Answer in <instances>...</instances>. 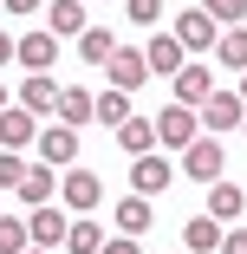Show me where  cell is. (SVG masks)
<instances>
[{
	"label": "cell",
	"mask_w": 247,
	"mask_h": 254,
	"mask_svg": "<svg viewBox=\"0 0 247 254\" xmlns=\"http://www.w3.org/2000/svg\"><path fill=\"white\" fill-rule=\"evenodd\" d=\"M182 176H189V183H221V176H228V143H221V137H195V143L182 150Z\"/></svg>",
	"instance_id": "cell-1"
},
{
	"label": "cell",
	"mask_w": 247,
	"mask_h": 254,
	"mask_svg": "<svg viewBox=\"0 0 247 254\" xmlns=\"http://www.w3.org/2000/svg\"><path fill=\"white\" fill-rule=\"evenodd\" d=\"M241 124H247V98L221 85L208 105H202V137H228V130H241Z\"/></svg>",
	"instance_id": "cell-2"
},
{
	"label": "cell",
	"mask_w": 247,
	"mask_h": 254,
	"mask_svg": "<svg viewBox=\"0 0 247 254\" xmlns=\"http://www.w3.org/2000/svg\"><path fill=\"white\" fill-rule=\"evenodd\" d=\"M195 137H202V111H195V105H169V111H156V143H163V150H189Z\"/></svg>",
	"instance_id": "cell-3"
},
{
	"label": "cell",
	"mask_w": 247,
	"mask_h": 254,
	"mask_svg": "<svg viewBox=\"0 0 247 254\" xmlns=\"http://www.w3.org/2000/svg\"><path fill=\"white\" fill-rule=\"evenodd\" d=\"M59 195H65V209H72V215H91L98 202H104V183H98L85 163H72V170H59Z\"/></svg>",
	"instance_id": "cell-4"
},
{
	"label": "cell",
	"mask_w": 247,
	"mask_h": 254,
	"mask_svg": "<svg viewBox=\"0 0 247 254\" xmlns=\"http://www.w3.org/2000/svg\"><path fill=\"white\" fill-rule=\"evenodd\" d=\"M33 150H39V163H52V170H72V163H78V130H72V124H39Z\"/></svg>",
	"instance_id": "cell-5"
},
{
	"label": "cell",
	"mask_w": 247,
	"mask_h": 254,
	"mask_svg": "<svg viewBox=\"0 0 247 254\" xmlns=\"http://www.w3.org/2000/svg\"><path fill=\"white\" fill-rule=\"evenodd\" d=\"M176 183V163L169 157H156V150H150V157H130V189L137 195H163Z\"/></svg>",
	"instance_id": "cell-6"
},
{
	"label": "cell",
	"mask_w": 247,
	"mask_h": 254,
	"mask_svg": "<svg viewBox=\"0 0 247 254\" xmlns=\"http://www.w3.org/2000/svg\"><path fill=\"white\" fill-rule=\"evenodd\" d=\"M59 46H65L59 33H20V39H13V59H20L26 72H52V59H59Z\"/></svg>",
	"instance_id": "cell-7"
},
{
	"label": "cell",
	"mask_w": 247,
	"mask_h": 254,
	"mask_svg": "<svg viewBox=\"0 0 247 254\" xmlns=\"http://www.w3.org/2000/svg\"><path fill=\"white\" fill-rule=\"evenodd\" d=\"M59 91H65V85H59L52 72H26V85H20V105H26L33 118H59Z\"/></svg>",
	"instance_id": "cell-8"
},
{
	"label": "cell",
	"mask_w": 247,
	"mask_h": 254,
	"mask_svg": "<svg viewBox=\"0 0 247 254\" xmlns=\"http://www.w3.org/2000/svg\"><path fill=\"white\" fill-rule=\"evenodd\" d=\"M176 39L189 46V53H215V39H221V26L202 13V7H189V13H176Z\"/></svg>",
	"instance_id": "cell-9"
},
{
	"label": "cell",
	"mask_w": 247,
	"mask_h": 254,
	"mask_svg": "<svg viewBox=\"0 0 247 254\" xmlns=\"http://www.w3.org/2000/svg\"><path fill=\"white\" fill-rule=\"evenodd\" d=\"M65 209H52V202H39V209L26 215V235H33V248H65Z\"/></svg>",
	"instance_id": "cell-10"
},
{
	"label": "cell",
	"mask_w": 247,
	"mask_h": 254,
	"mask_svg": "<svg viewBox=\"0 0 247 254\" xmlns=\"http://www.w3.org/2000/svg\"><path fill=\"white\" fill-rule=\"evenodd\" d=\"M104 78H111L117 91H137L143 78H150V59H143V53H130V46H117V53L104 59Z\"/></svg>",
	"instance_id": "cell-11"
},
{
	"label": "cell",
	"mask_w": 247,
	"mask_h": 254,
	"mask_svg": "<svg viewBox=\"0 0 247 254\" xmlns=\"http://www.w3.org/2000/svg\"><path fill=\"white\" fill-rule=\"evenodd\" d=\"M215 91H221V85H215L208 65H182V72H176V105H195V111H202Z\"/></svg>",
	"instance_id": "cell-12"
},
{
	"label": "cell",
	"mask_w": 247,
	"mask_h": 254,
	"mask_svg": "<svg viewBox=\"0 0 247 254\" xmlns=\"http://www.w3.org/2000/svg\"><path fill=\"white\" fill-rule=\"evenodd\" d=\"M91 20H85V0H46V33H59L65 46L85 33Z\"/></svg>",
	"instance_id": "cell-13"
},
{
	"label": "cell",
	"mask_w": 247,
	"mask_h": 254,
	"mask_svg": "<svg viewBox=\"0 0 247 254\" xmlns=\"http://www.w3.org/2000/svg\"><path fill=\"white\" fill-rule=\"evenodd\" d=\"M143 59H150V72H163V78H176V72L189 65V46H182L176 33H156L150 46H143Z\"/></svg>",
	"instance_id": "cell-14"
},
{
	"label": "cell",
	"mask_w": 247,
	"mask_h": 254,
	"mask_svg": "<svg viewBox=\"0 0 247 254\" xmlns=\"http://www.w3.org/2000/svg\"><path fill=\"white\" fill-rule=\"evenodd\" d=\"M33 137H39V118L26 105H7V111H0V150H26Z\"/></svg>",
	"instance_id": "cell-15"
},
{
	"label": "cell",
	"mask_w": 247,
	"mask_h": 254,
	"mask_svg": "<svg viewBox=\"0 0 247 254\" xmlns=\"http://www.w3.org/2000/svg\"><path fill=\"white\" fill-rule=\"evenodd\" d=\"M52 195H59V170H52V163H26L20 202H26V209H39V202H52Z\"/></svg>",
	"instance_id": "cell-16"
},
{
	"label": "cell",
	"mask_w": 247,
	"mask_h": 254,
	"mask_svg": "<svg viewBox=\"0 0 247 254\" xmlns=\"http://www.w3.org/2000/svg\"><path fill=\"white\" fill-rule=\"evenodd\" d=\"M91 118H98V91H85V85H65V91H59V124L85 130Z\"/></svg>",
	"instance_id": "cell-17"
},
{
	"label": "cell",
	"mask_w": 247,
	"mask_h": 254,
	"mask_svg": "<svg viewBox=\"0 0 247 254\" xmlns=\"http://www.w3.org/2000/svg\"><path fill=\"white\" fill-rule=\"evenodd\" d=\"M117 150L124 157H150L156 150V118H124L117 124Z\"/></svg>",
	"instance_id": "cell-18"
},
{
	"label": "cell",
	"mask_w": 247,
	"mask_h": 254,
	"mask_svg": "<svg viewBox=\"0 0 247 254\" xmlns=\"http://www.w3.org/2000/svg\"><path fill=\"white\" fill-rule=\"evenodd\" d=\"M111 222H117V235H143L150 228V195H117V209H111Z\"/></svg>",
	"instance_id": "cell-19"
},
{
	"label": "cell",
	"mask_w": 247,
	"mask_h": 254,
	"mask_svg": "<svg viewBox=\"0 0 247 254\" xmlns=\"http://www.w3.org/2000/svg\"><path fill=\"white\" fill-rule=\"evenodd\" d=\"M241 209H247V195H241L228 176H221V183H208V215H215L221 228H228V222H241Z\"/></svg>",
	"instance_id": "cell-20"
},
{
	"label": "cell",
	"mask_w": 247,
	"mask_h": 254,
	"mask_svg": "<svg viewBox=\"0 0 247 254\" xmlns=\"http://www.w3.org/2000/svg\"><path fill=\"white\" fill-rule=\"evenodd\" d=\"M215 65H221V72H247V26H221V39H215Z\"/></svg>",
	"instance_id": "cell-21"
},
{
	"label": "cell",
	"mask_w": 247,
	"mask_h": 254,
	"mask_svg": "<svg viewBox=\"0 0 247 254\" xmlns=\"http://www.w3.org/2000/svg\"><path fill=\"white\" fill-rule=\"evenodd\" d=\"M72 46H78V59H85V65H104V59L117 53V33H111V26H85Z\"/></svg>",
	"instance_id": "cell-22"
},
{
	"label": "cell",
	"mask_w": 247,
	"mask_h": 254,
	"mask_svg": "<svg viewBox=\"0 0 247 254\" xmlns=\"http://www.w3.org/2000/svg\"><path fill=\"white\" fill-rule=\"evenodd\" d=\"M182 248H189V254H221V222H215V215H195V222L182 228Z\"/></svg>",
	"instance_id": "cell-23"
},
{
	"label": "cell",
	"mask_w": 247,
	"mask_h": 254,
	"mask_svg": "<svg viewBox=\"0 0 247 254\" xmlns=\"http://www.w3.org/2000/svg\"><path fill=\"white\" fill-rule=\"evenodd\" d=\"M124 118H130V91L104 85V91H98V118H91V124H104V130H117Z\"/></svg>",
	"instance_id": "cell-24"
},
{
	"label": "cell",
	"mask_w": 247,
	"mask_h": 254,
	"mask_svg": "<svg viewBox=\"0 0 247 254\" xmlns=\"http://www.w3.org/2000/svg\"><path fill=\"white\" fill-rule=\"evenodd\" d=\"M65 248H72V254H98V248H104V228H98L91 215H78V222L65 228Z\"/></svg>",
	"instance_id": "cell-25"
},
{
	"label": "cell",
	"mask_w": 247,
	"mask_h": 254,
	"mask_svg": "<svg viewBox=\"0 0 247 254\" xmlns=\"http://www.w3.org/2000/svg\"><path fill=\"white\" fill-rule=\"evenodd\" d=\"M26 248H33V235H26V222L0 209V254H26Z\"/></svg>",
	"instance_id": "cell-26"
},
{
	"label": "cell",
	"mask_w": 247,
	"mask_h": 254,
	"mask_svg": "<svg viewBox=\"0 0 247 254\" xmlns=\"http://www.w3.org/2000/svg\"><path fill=\"white\" fill-rule=\"evenodd\" d=\"M202 13L215 26H247V0H202Z\"/></svg>",
	"instance_id": "cell-27"
},
{
	"label": "cell",
	"mask_w": 247,
	"mask_h": 254,
	"mask_svg": "<svg viewBox=\"0 0 247 254\" xmlns=\"http://www.w3.org/2000/svg\"><path fill=\"white\" fill-rule=\"evenodd\" d=\"M124 13H130V26H156L163 20V0H124Z\"/></svg>",
	"instance_id": "cell-28"
},
{
	"label": "cell",
	"mask_w": 247,
	"mask_h": 254,
	"mask_svg": "<svg viewBox=\"0 0 247 254\" xmlns=\"http://www.w3.org/2000/svg\"><path fill=\"white\" fill-rule=\"evenodd\" d=\"M20 176H26V157L20 150H0V189H20Z\"/></svg>",
	"instance_id": "cell-29"
},
{
	"label": "cell",
	"mask_w": 247,
	"mask_h": 254,
	"mask_svg": "<svg viewBox=\"0 0 247 254\" xmlns=\"http://www.w3.org/2000/svg\"><path fill=\"white\" fill-rule=\"evenodd\" d=\"M221 254H247V228H241V222H234V228L221 235Z\"/></svg>",
	"instance_id": "cell-30"
},
{
	"label": "cell",
	"mask_w": 247,
	"mask_h": 254,
	"mask_svg": "<svg viewBox=\"0 0 247 254\" xmlns=\"http://www.w3.org/2000/svg\"><path fill=\"white\" fill-rule=\"evenodd\" d=\"M98 254H143V248H137V235H117V241H104V248H98Z\"/></svg>",
	"instance_id": "cell-31"
},
{
	"label": "cell",
	"mask_w": 247,
	"mask_h": 254,
	"mask_svg": "<svg viewBox=\"0 0 247 254\" xmlns=\"http://www.w3.org/2000/svg\"><path fill=\"white\" fill-rule=\"evenodd\" d=\"M0 7H7V13H20V20H26V13H46V0H0Z\"/></svg>",
	"instance_id": "cell-32"
},
{
	"label": "cell",
	"mask_w": 247,
	"mask_h": 254,
	"mask_svg": "<svg viewBox=\"0 0 247 254\" xmlns=\"http://www.w3.org/2000/svg\"><path fill=\"white\" fill-rule=\"evenodd\" d=\"M13 59V33H0V65H7Z\"/></svg>",
	"instance_id": "cell-33"
},
{
	"label": "cell",
	"mask_w": 247,
	"mask_h": 254,
	"mask_svg": "<svg viewBox=\"0 0 247 254\" xmlns=\"http://www.w3.org/2000/svg\"><path fill=\"white\" fill-rule=\"evenodd\" d=\"M7 105H13V98H7V85H0V111H7Z\"/></svg>",
	"instance_id": "cell-34"
},
{
	"label": "cell",
	"mask_w": 247,
	"mask_h": 254,
	"mask_svg": "<svg viewBox=\"0 0 247 254\" xmlns=\"http://www.w3.org/2000/svg\"><path fill=\"white\" fill-rule=\"evenodd\" d=\"M26 254H52V248H26Z\"/></svg>",
	"instance_id": "cell-35"
},
{
	"label": "cell",
	"mask_w": 247,
	"mask_h": 254,
	"mask_svg": "<svg viewBox=\"0 0 247 254\" xmlns=\"http://www.w3.org/2000/svg\"><path fill=\"white\" fill-rule=\"evenodd\" d=\"M241 98H247V72H241Z\"/></svg>",
	"instance_id": "cell-36"
},
{
	"label": "cell",
	"mask_w": 247,
	"mask_h": 254,
	"mask_svg": "<svg viewBox=\"0 0 247 254\" xmlns=\"http://www.w3.org/2000/svg\"><path fill=\"white\" fill-rule=\"evenodd\" d=\"M241 137H247V124H241Z\"/></svg>",
	"instance_id": "cell-37"
},
{
	"label": "cell",
	"mask_w": 247,
	"mask_h": 254,
	"mask_svg": "<svg viewBox=\"0 0 247 254\" xmlns=\"http://www.w3.org/2000/svg\"><path fill=\"white\" fill-rule=\"evenodd\" d=\"M0 195H7V189H0Z\"/></svg>",
	"instance_id": "cell-38"
}]
</instances>
